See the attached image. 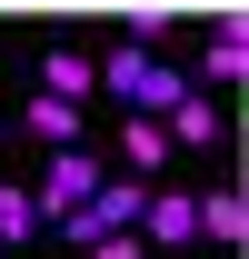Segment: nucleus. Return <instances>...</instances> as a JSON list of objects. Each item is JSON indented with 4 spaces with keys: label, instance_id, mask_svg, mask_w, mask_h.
Returning <instances> with one entry per match:
<instances>
[{
    "label": "nucleus",
    "instance_id": "nucleus-1",
    "mask_svg": "<svg viewBox=\"0 0 249 259\" xmlns=\"http://www.w3.org/2000/svg\"><path fill=\"white\" fill-rule=\"evenodd\" d=\"M140 209H150V180H100L90 199H80V209H70V239H80V249H100V239H120V229H140Z\"/></svg>",
    "mask_w": 249,
    "mask_h": 259
},
{
    "label": "nucleus",
    "instance_id": "nucleus-2",
    "mask_svg": "<svg viewBox=\"0 0 249 259\" xmlns=\"http://www.w3.org/2000/svg\"><path fill=\"white\" fill-rule=\"evenodd\" d=\"M90 190H100V160H90V150H60V160H50V180L30 190V209H40V220H70Z\"/></svg>",
    "mask_w": 249,
    "mask_h": 259
},
{
    "label": "nucleus",
    "instance_id": "nucleus-3",
    "mask_svg": "<svg viewBox=\"0 0 249 259\" xmlns=\"http://www.w3.org/2000/svg\"><path fill=\"white\" fill-rule=\"evenodd\" d=\"M140 220H150V249H189V239H199V199L189 190H150Z\"/></svg>",
    "mask_w": 249,
    "mask_h": 259
},
{
    "label": "nucleus",
    "instance_id": "nucleus-4",
    "mask_svg": "<svg viewBox=\"0 0 249 259\" xmlns=\"http://www.w3.org/2000/svg\"><path fill=\"white\" fill-rule=\"evenodd\" d=\"M180 100H189L180 70H170V60H140V80H130V120H170Z\"/></svg>",
    "mask_w": 249,
    "mask_h": 259
},
{
    "label": "nucleus",
    "instance_id": "nucleus-5",
    "mask_svg": "<svg viewBox=\"0 0 249 259\" xmlns=\"http://www.w3.org/2000/svg\"><path fill=\"white\" fill-rule=\"evenodd\" d=\"M90 90H100V80H90V50H50V60H40V100H70V110H80Z\"/></svg>",
    "mask_w": 249,
    "mask_h": 259
},
{
    "label": "nucleus",
    "instance_id": "nucleus-6",
    "mask_svg": "<svg viewBox=\"0 0 249 259\" xmlns=\"http://www.w3.org/2000/svg\"><path fill=\"white\" fill-rule=\"evenodd\" d=\"M159 130H170V150H210V140H219V110H210V100H180Z\"/></svg>",
    "mask_w": 249,
    "mask_h": 259
},
{
    "label": "nucleus",
    "instance_id": "nucleus-7",
    "mask_svg": "<svg viewBox=\"0 0 249 259\" xmlns=\"http://www.w3.org/2000/svg\"><path fill=\"white\" fill-rule=\"evenodd\" d=\"M199 229H210L219 249H229V239H239V229H249V199H239V190H229V180H219V190H210V199H199Z\"/></svg>",
    "mask_w": 249,
    "mask_h": 259
},
{
    "label": "nucleus",
    "instance_id": "nucleus-8",
    "mask_svg": "<svg viewBox=\"0 0 249 259\" xmlns=\"http://www.w3.org/2000/svg\"><path fill=\"white\" fill-rule=\"evenodd\" d=\"M239 70H249V20L229 10V20L210 30V80H239Z\"/></svg>",
    "mask_w": 249,
    "mask_h": 259
},
{
    "label": "nucleus",
    "instance_id": "nucleus-9",
    "mask_svg": "<svg viewBox=\"0 0 249 259\" xmlns=\"http://www.w3.org/2000/svg\"><path fill=\"white\" fill-rule=\"evenodd\" d=\"M20 120H30L40 140H50V150H80V110H70V100H30Z\"/></svg>",
    "mask_w": 249,
    "mask_h": 259
},
{
    "label": "nucleus",
    "instance_id": "nucleus-10",
    "mask_svg": "<svg viewBox=\"0 0 249 259\" xmlns=\"http://www.w3.org/2000/svg\"><path fill=\"white\" fill-rule=\"evenodd\" d=\"M30 229H40V209H30V190H10V180H0V249H20Z\"/></svg>",
    "mask_w": 249,
    "mask_h": 259
},
{
    "label": "nucleus",
    "instance_id": "nucleus-11",
    "mask_svg": "<svg viewBox=\"0 0 249 259\" xmlns=\"http://www.w3.org/2000/svg\"><path fill=\"white\" fill-rule=\"evenodd\" d=\"M130 160L159 169V160H170V130H159V120H130Z\"/></svg>",
    "mask_w": 249,
    "mask_h": 259
},
{
    "label": "nucleus",
    "instance_id": "nucleus-12",
    "mask_svg": "<svg viewBox=\"0 0 249 259\" xmlns=\"http://www.w3.org/2000/svg\"><path fill=\"white\" fill-rule=\"evenodd\" d=\"M90 259H140V239H130V229H120V239H100Z\"/></svg>",
    "mask_w": 249,
    "mask_h": 259
},
{
    "label": "nucleus",
    "instance_id": "nucleus-13",
    "mask_svg": "<svg viewBox=\"0 0 249 259\" xmlns=\"http://www.w3.org/2000/svg\"><path fill=\"white\" fill-rule=\"evenodd\" d=\"M0 140H10V120H0Z\"/></svg>",
    "mask_w": 249,
    "mask_h": 259
}]
</instances>
